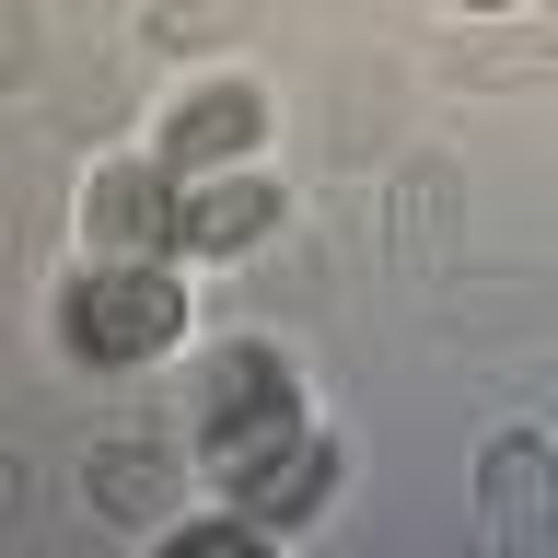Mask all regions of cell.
Masks as SVG:
<instances>
[{
	"label": "cell",
	"instance_id": "obj_3",
	"mask_svg": "<svg viewBox=\"0 0 558 558\" xmlns=\"http://www.w3.org/2000/svg\"><path fill=\"white\" fill-rule=\"evenodd\" d=\"M82 244H94V256H174V244H186V186H174L163 151H151V163H94V186H82Z\"/></svg>",
	"mask_w": 558,
	"mask_h": 558
},
{
	"label": "cell",
	"instance_id": "obj_7",
	"mask_svg": "<svg viewBox=\"0 0 558 558\" xmlns=\"http://www.w3.org/2000/svg\"><path fill=\"white\" fill-rule=\"evenodd\" d=\"M256 233H279V186H256V174L186 186V256H244Z\"/></svg>",
	"mask_w": 558,
	"mask_h": 558
},
{
	"label": "cell",
	"instance_id": "obj_8",
	"mask_svg": "<svg viewBox=\"0 0 558 558\" xmlns=\"http://www.w3.org/2000/svg\"><path fill=\"white\" fill-rule=\"evenodd\" d=\"M174 500V465L151 442H105L94 453V512H117V523H151Z\"/></svg>",
	"mask_w": 558,
	"mask_h": 558
},
{
	"label": "cell",
	"instance_id": "obj_4",
	"mask_svg": "<svg viewBox=\"0 0 558 558\" xmlns=\"http://www.w3.org/2000/svg\"><path fill=\"white\" fill-rule=\"evenodd\" d=\"M477 512H488L500 547H547V535H558V453L535 442V430H500V442H488Z\"/></svg>",
	"mask_w": 558,
	"mask_h": 558
},
{
	"label": "cell",
	"instance_id": "obj_9",
	"mask_svg": "<svg viewBox=\"0 0 558 558\" xmlns=\"http://www.w3.org/2000/svg\"><path fill=\"white\" fill-rule=\"evenodd\" d=\"M151 35H163V47H198V35H244V0H163V12H151Z\"/></svg>",
	"mask_w": 558,
	"mask_h": 558
},
{
	"label": "cell",
	"instance_id": "obj_6",
	"mask_svg": "<svg viewBox=\"0 0 558 558\" xmlns=\"http://www.w3.org/2000/svg\"><path fill=\"white\" fill-rule=\"evenodd\" d=\"M326 488H338V442H326V430H303L291 453H268V465L233 488V512L256 523V535H291V523L326 512Z\"/></svg>",
	"mask_w": 558,
	"mask_h": 558
},
{
	"label": "cell",
	"instance_id": "obj_1",
	"mask_svg": "<svg viewBox=\"0 0 558 558\" xmlns=\"http://www.w3.org/2000/svg\"><path fill=\"white\" fill-rule=\"evenodd\" d=\"M186 338V279H163V256H94L59 291V349L82 373H140Z\"/></svg>",
	"mask_w": 558,
	"mask_h": 558
},
{
	"label": "cell",
	"instance_id": "obj_2",
	"mask_svg": "<svg viewBox=\"0 0 558 558\" xmlns=\"http://www.w3.org/2000/svg\"><path fill=\"white\" fill-rule=\"evenodd\" d=\"M303 442V384H291V361H279L268 338H233L198 361V465L221 488H244L268 453Z\"/></svg>",
	"mask_w": 558,
	"mask_h": 558
},
{
	"label": "cell",
	"instance_id": "obj_10",
	"mask_svg": "<svg viewBox=\"0 0 558 558\" xmlns=\"http://www.w3.org/2000/svg\"><path fill=\"white\" fill-rule=\"evenodd\" d=\"M465 12H512V0H465Z\"/></svg>",
	"mask_w": 558,
	"mask_h": 558
},
{
	"label": "cell",
	"instance_id": "obj_5",
	"mask_svg": "<svg viewBox=\"0 0 558 558\" xmlns=\"http://www.w3.org/2000/svg\"><path fill=\"white\" fill-rule=\"evenodd\" d=\"M268 140V94L256 82H209V94H186L163 117V163L198 174V163H233V151H256Z\"/></svg>",
	"mask_w": 558,
	"mask_h": 558
}]
</instances>
